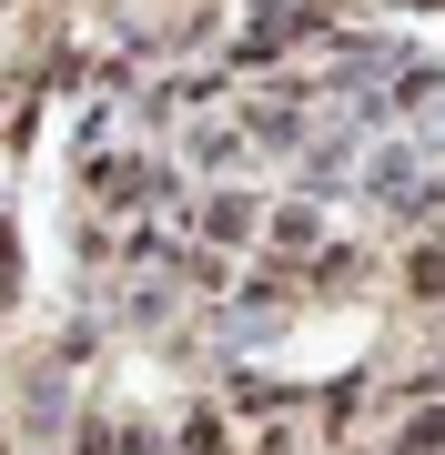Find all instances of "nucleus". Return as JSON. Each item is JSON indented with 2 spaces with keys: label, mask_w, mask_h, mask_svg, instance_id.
Segmentation results:
<instances>
[{
  "label": "nucleus",
  "mask_w": 445,
  "mask_h": 455,
  "mask_svg": "<svg viewBox=\"0 0 445 455\" xmlns=\"http://www.w3.org/2000/svg\"><path fill=\"white\" fill-rule=\"evenodd\" d=\"M182 455H233V445H223V425H213V415H193V425H182Z\"/></svg>",
  "instance_id": "f257e3e1"
},
{
  "label": "nucleus",
  "mask_w": 445,
  "mask_h": 455,
  "mask_svg": "<svg viewBox=\"0 0 445 455\" xmlns=\"http://www.w3.org/2000/svg\"><path fill=\"white\" fill-rule=\"evenodd\" d=\"M20 293V243H11V223H0V304Z\"/></svg>",
  "instance_id": "f03ea898"
}]
</instances>
